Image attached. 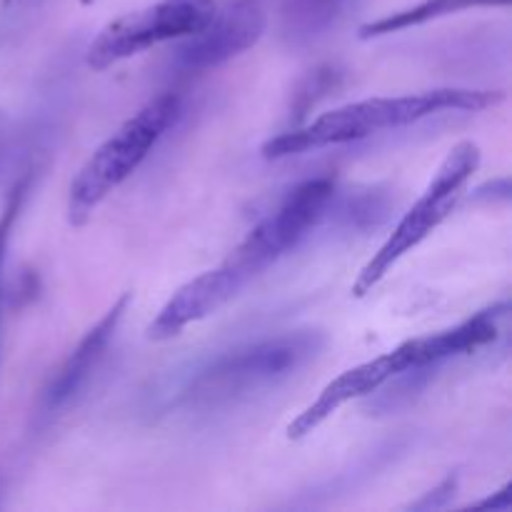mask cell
Returning a JSON list of instances; mask_svg holds the SVG:
<instances>
[{
	"label": "cell",
	"instance_id": "cell-1",
	"mask_svg": "<svg viewBox=\"0 0 512 512\" xmlns=\"http://www.w3.org/2000/svg\"><path fill=\"white\" fill-rule=\"evenodd\" d=\"M505 100L503 90L475 88H435L423 93L390 95V98H365L358 103L340 105L310 120L308 125L280 133L263 145L265 160H283L310 150L335 148L355 143L383 130H398L405 125L438 115L443 110H485Z\"/></svg>",
	"mask_w": 512,
	"mask_h": 512
},
{
	"label": "cell",
	"instance_id": "cell-2",
	"mask_svg": "<svg viewBox=\"0 0 512 512\" xmlns=\"http://www.w3.org/2000/svg\"><path fill=\"white\" fill-rule=\"evenodd\" d=\"M180 115V98L175 93H160L135 110L110 138L93 150L68 188V223L83 228L95 210L120 188Z\"/></svg>",
	"mask_w": 512,
	"mask_h": 512
},
{
	"label": "cell",
	"instance_id": "cell-3",
	"mask_svg": "<svg viewBox=\"0 0 512 512\" xmlns=\"http://www.w3.org/2000/svg\"><path fill=\"white\" fill-rule=\"evenodd\" d=\"M323 338L315 330L275 335L220 355L198 370L183 390L190 408H218L275 385L315 358Z\"/></svg>",
	"mask_w": 512,
	"mask_h": 512
},
{
	"label": "cell",
	"instance_id": "cell-4",
	"mask_svg": "<svg viewBox=\"0 0 512 512\" xmlns=\"http://www.w3.org/2000/svg\"><path fill=\"white\" fill-rule=\"evenodd\" d=\"M480 160H483V155H480L478 143H473V140H460L445 155L440 168L435 170L430 183L425 185L420 198L413 203V208L400 218V223L395 225L388 240L380 245L378 253H373V258L363 265V270H360L353 283L355 298H365L368 293H373V288H378L388 278L390 270L405 255L413 253L420 243H425L453 215V210L458 208L465 190H468L470 180L478 173Z\"/></svg>",
	"mask_w": 512,
	"mask_h": 512
},
{
	"label": "cell",
	"instance_id": "cell-5",
	"mask_svg": "<svg viewBox=\"0 0 512 512\" xmlns=\"http://www.w3.org/2000/svg\"><path fill=\"white\" fill-rule=\"evenodd\" d=\"M335 183L330 178H310L295 185L275 210H270L223 260V268L240 290L258 278L265 268L293 253L320 223L333 200Z\"/></svg>",
	"mask_w": 512,
	"mask_h": 512
},
{
	"label": "cell",
	"instance_id": "cell-6",
	"mask_svg": "<svg viewBox=\"0 0 512 512\" xmlns=\"http://www.w3.org/2000/svg\"><path fill=\"white\" fill-rule=\"evenodd\" d=\"M213 10L215 0H158L145 5L110 20L88 45L85 60L93 70H108L155 45L198 33Z\"/></svg>",
	"mask_w": 512,
	"mask_h": 512
},
{
	"label": "cell",
	"instance_id": "cell-7",
	"mask_svg": "<svg viewBox=\"0 0 512 512\" xmlns=\"http://www.w3.org/2000/svg\"><path fill=\"white\" fill-rule=\"evenodd\" d=\"M418 368V358H415L413 340H405L398 348L388 350V353L378 355L373 360L355 365V368L345 370L338 378L330 380L318 398L288 425V438L290 440H303L308 438L313 430H318L325 420L333 418L340 408L360 398H368L375 390L383 388L393 378L405 373H415Z\"/></svg>",
	"mask_w": 512,
	"mask_h": 512
},
{
	"label": "cell",
	"instance_id": "cell-8",
	"mask_svg": "<svg viewBox=\"0 0 512 512\" xmlns=\"http://www.w3.org/2000/svg\"><path fill=\"white\" fill-rule=\"evenodd\" d=\"M268 10L260 0H228L213 10L198 33L183 38L178 58L188 70H210L230 63L263 38Z\"/></svg>",
	"mask_w": 512,
	"mask_h": 512
},
{
	"label": "cell",
	"instance_id": "cell-9",
	"mask_svg": "<svg viewBox=\"0 0 512 512\" xmlns=\"http://www.w3.org/2000/svg\"><path fill=\"white\" fill-rule=\"evenodd\" d=\"M130 300H133L130 293L120 295V298L105 310L103 318L80 338V343L75 345L73 353L65 358V363L60 365L55 378L50 380L48 393H45V405H48V410H58L63 408V405H68L70 400L88 385L90 375L98 370L105 353H108L110 343L115 340V333H118L120 323H123Z\"/></svg>",
	"mask_w": 512,
	"mask_h": 512
},
{
	"label": "cell",
	"instance_id": "cell-10",
	"mask_svg": "<svg viewBox=\"0 0 512 512\" xmlns=\"http://www.w3.org/2000/svg\"><path fill=\"white\" fill-rule=\"evenodd\" d=\"M508 5L510 0H420V3L410 5V8L395 10V13L383 15V18L360 25L358 35L360 40H373V38H383V35L403 33V30L408 28H418V25L448 18V15L465 13V10L508 8Z\"/></svg>",
	"mask_w": 512,
	"mask_h": 512
},
{
	"label": "cell",
	"instance_id": "cell-11",
	"mask_svg": "<svg viewBox=\"0 0 512 512\" xmlns=\"http://www.w3.org/2000/svg\"><path fill=\"white\" fill-rule=\"evenodd\" d=\"M350 0H285V23L295 35H315L335 23Z\"/></svg>",
	"mask_w": 512,
	"mask_h": 512
},
{
	"label": "cell",
	"instance_id": "cell-12",
	"mask_svg": "<svg viewBox=\"0 0 512 512\" xmlns=\"http://www.w3.org/2000/svg\"><path fill=\"white\" fill-rule=\"evenodd\" d=\"M25 190H28V180H20L13 190H10L8 200H5V208L0 213V288H3V263H5V250H8L10 233H13V225L18 220L20 205L25 200Z\"/></svg>",
	"mask_w": 512,
	"mask_h": 512
},
{
	"label": "cell",
	"instance_id": "cell-13",
	"mask_svg": "<svg viewBox=\"0 0 512 512\" xmlns=\"http://www.w3.org/2000/svg\"><path fill=\"white\" fill-rule=\"evenodd\" d=\"M470 508L473 510H510L512 508V483L503 485L498 493L490 495V498H485V500H478V503H473Z\"/></svg>",
	"mask_w": 512,
	"mask_h": 512
},
{
	"label": "cell",
	"instance_id": "cell-14",
	"mask_svg": "<svg viewBox=\"0 0 512 512\" xmlns=\"http://www.w3.org/2000/svg\"><path fill=\"white\" fill-rule=\"evenodd\" d=\"M93 3H98V0H80V5H93Z\"/></svg>",
	"mask_w": 512,
	"mask_h": 512
},
{
	"label": "cell",
	"instance_id": "cell-15",
	"mask_svg": "<svg viewBox=\"0 0 512 512\" xmlns=\"http://www.w3.org/2000/svg\"><path fill=\"white\" fill-rule=\"evenodd\" d=\"M3 3H5V5H10V3H13V0H3Z\"/></svg>",
	"mask_w": 512,
	"mask_h": 512
}]
</instances>
